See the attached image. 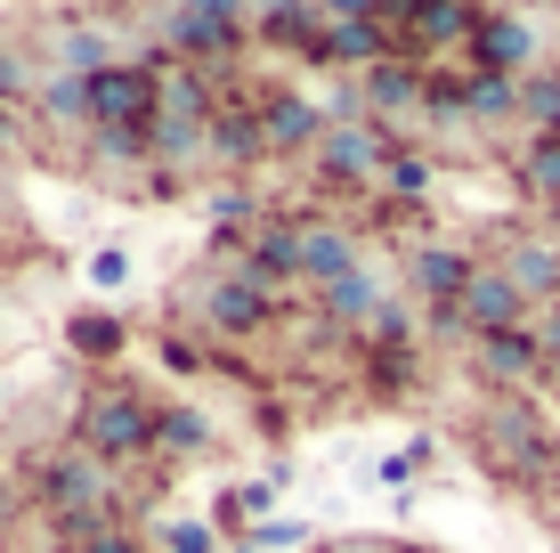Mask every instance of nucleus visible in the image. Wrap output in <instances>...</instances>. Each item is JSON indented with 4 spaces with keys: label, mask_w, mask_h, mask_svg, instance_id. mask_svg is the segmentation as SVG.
<instances>
[{
    "label": "nucleus",
    "mask_w": 560,
    "mask_h": 553,
    "mask_svg": "<svg viewBox=\"0 0 560 553\" xmlns=\"http://www.w3.org/2000/svg\"><path fill=\"white\" fill-rule=\"evenodd\" d=\"M244 538H253V553H293V545L317 538V529L293 521V512H268V521H260V529H244Z\"/></svg>",
    "instance_id": "nucleus-27"
},
{
    "label": "nucleus",
    "mask_w": 560,
    "mask_h": 553,
    "mask_svg": "<svg viewBox=\"0 0 560 553\" xmlns=\"http://www.w3.org/2000/svg\"><path fill=\"white\" fill-rule=\"evenodd\" d=\"M358 106L374 114V123L415 114V106H422V66H415V57H382V66H365V73H358Z\"/></svg>",
    "instance_id": "nucleus-12"
},
{
    "label": "nucleus",
    "mask_w": 560,
    "mask_h": 553,
    "mask_svg": "<svg viewBox=\"0 0 560 553\" xmlns=\"http://www.w3.org/2000/svg\"><path fill=\"white\" fill-rule=\"evenodd\" d=\"M463 114L471 123H504V114H520V82L512 73H463Z\"/></svg>",
    "instance_id": "nucleus-22"
},
{
    "label": "nucleus",
    "mask_w": 560,
    "mask_h": 553,
    "mask_svg": "<svg viewBox=\"0 0 560 553\" xmlns=\"http://www.w3.org/2000/svg\"><path fill=\"white\" fill-rule=\"evenodd\" d=\"M471 277H479V261L463 253V244H422V253H415V293L431 301V310H439V301H463Z\"/></svg>",
    "instance_id": "nucleus-16"
},
{
    "label": "nucleus",
    "mask_w": 560,
    "mask_h": 553,
    "mask_svg": "<svg viewBox=\"0 0 560 553\" xmlns=\"http://www.w3.org/2000/svg\"><path fill=\"white\" fill-rule=\"evenodd\" d=\"M203 448H211V424H203V407H187V399L154 407V464H179V456H203Z\"/></svg>",
    "instance_id": "nucleus-19"
},
{
    "label": "nucleus",
    "mask_w": 560,
    "mask_h": 553,
    "mask_svg": "<svg viewBox=\"0 0 560 553\" xmlns=\"http://www.w3.org/2000/svg\"><path fill=\"white\" fill-rule=\"evenodd\" d=\"M528 57H536V33H528V16H512V9H479V33H471V73H528Z\"/></svg>",
    "instance_id": "nucleus-8"
},
{
    "label": "nucleus",
    "mask_w": 560,
    "mask_h": 553,
    "mask_svg": "<svg viewBox=\"0 0 560 553\" xmlns=\"http://www.w3.org/2000/svg\"><path fill=\"white\" fill-rule=\"evenodd\" d=\"M382 25H407L415 49H455L479 33V0H398Z\"/></svg>",
    "instance_id": "nucleus-9"
},
{
    "label": "nucleus",
    "mask_w": 560,
    "mask_h": 553,
    "mask_svg": "<svg viewBox=\"0 0 560 553\" xmlns=\"http://www.w3.org/2000/svg\"><path fill=\"white\" fill-rule=\"evenodd\" d=\"M147 155H154L147 123H114V130H90V171H98V180H122V171H139Z\"/></svg>",
    "instance_id": "nucleus-20"
},
{
    "label": "nucleus",
    "mask_w": 560,
    "mask_h": 553,
    "mask_svg": "<svg viewBox=\"0 0 560 553\" xmlns=\"http://www.w3.org/2000/svg\"><path fill=\"white\" fill-rule=\"evenodd\" d=\"M163 553H220V538L203 521H163Z\"/></svg>",
    "instance_id": "nucleus-32"
},
{
    "label": "nucleus",
    "mask_w": 560,
    "mask_h": 553,
    "mask_svg": "<svg viewBox=\"0 0 560 553\" xmlns=\"http://www.w3.org/2000/svg\"><path fill=\"white\" fill-rule=\"evenodd\" d=\"M308 9H317L325 25H365V16H382V0H308Z\"/></svg>",
    "instance_id": "nucleus-35"
},
{
    "label": "nucleus",
    "mask_w": 560,
    "mask_h": 553,
    "mask_svg": "<svg viewBox=\"0 0 560 553\" xmlns=\"http://www.w3.org/2000/svg\"><path fill=\"white\" fill-rule=\"evenodd\" d=\"M479 350V375H488V383H528V375H545V342H536V326H512V334H479L471 342Z\"/></svg>",
    "instance_id": "nucleus-14"
},
{
    "label": "nucleus",
    "mask_w": 560,
    "mask_h": 553,
    "mask_svg": "<svg viewBox=\"0 0 560 553\" xmlns=\"http://www.w3.org/2000/svg\"><path fill=\"white\" fill-rule=\"evenodd\" d=\"M203 310H211V334H260L268 318H277V293H260L253 277H236V269H228L220 285H211V301H203Z\"/></svg>",
    "instance_id": "nucleus-13"
},
{
    "label": "nucleus",
    "mask_w": 560,
    "mask_h": 553,
    "mask_svg": "<svg viewBox=\"0 0 560 553\" xmlns=\"http://www.w3.org/2000/svg\"><path fill=\"white\" fill-rule=\"evenodd\" d=\"M520 114L536 130H552L560 123V73H520Z\"/></svg>",
    "instance_id": "nucleus-26"
},
{
    "label": "nucleus",
    "mask_w": 560,
    "mask_h": 553,
    "mask_svg": "<svg viewBox=\"0 0 560 553\" xmlns=\"http://www.w3.org/2000/svg\"><path fill=\"white\" fill-rule=\"evenodd\" d=\"M382 187H390V196H422V187H431V163L422 155H382Z\"/></svg>",
    "instance_id": "nucleus-29"
},
{
    "label": "nucleus",
    "mask_w": 560,
    "mask_h": 553,
    "mask_svg": "<svg viewBox=\"0 0 560 553\" xmlns=\"http://www.w3.org/2000/svg\"><path fill=\"white\" fill-rule=\"evenodd\" d=\"M73 448H90L114 472L154 456V399H139L130 383H98L82 399V415H73Z\"/></svg>",
    "instance_id": "nucleus-1"
},
{
    "label": "nucleus",
    "mask_w": 560,
    "mask_h": 553,
    "mask_svg": "<svg viewBox=\"0 0 560 553\" xmlns=\"http://www.w3.org/2000/svg\"><path fill=\"white\" fill-rule=\"evenodd\" d=\"M552 139H560V123H552Z\"/></svg>",
    "instance_id": "nucleus-39"
},
{
    "label": "nucleus",
    "mask_w": 560,
    "mask_h": 553,
    "mask_svg": "<svg viewBox=\"0 0 560 553\" xmlns=\"http://www.w3.org/2000/svg\"><path fill=\"white\" fill-rule=\"evenodd\" d=\"M479 448H488V464L495 472H536L545 464V431H536V415H528V399H495L488 415H479Z\"/></svg>",
    "instance_id": "nucleus-5"
},
{
    "label": "nucleus",
    "mask_w": 560,
    "mask_h": 553,
    "mask_svg": "<svg viewBox=\"0 0 560 553\" xmlns=\"http://www.w3.org/2000/svg\"><path fill=\"white\" fill-rule=\"evenodd\" d=\"M520 180H528L536 196H560V139H552V130H536V147H528V163H520Z\"/></svg>",
    "instance_id": "nucleus-28"
},
{
    "label": "nucleus",
    "mask_w": 560,
    "mask_h": 553,
    "mask_svg": "<svg viewBox=\"0 0 560 553\" xmlns=\"http://www.w3.org/2000/svg\"><path fill=\"white\" fill-rule=\"evenodd\" d=\"M163 106V57H139V66H106L90 73V130H114V123H154Z\"/></svg>",
    "instance_id": "nucleus-3"
},
{
    "label": "nucleus",
    "mask_w": 560,
    "mask_h": 553,
    "mask_svg": "<svg viewBox=\"0 0 560 553\" xmlns=\"http://www.w3.org/2000/svg\"><path fill=\"white\" fill-rule=\"evenodd\" d=\"M90 285H106V293H122V285H130V253H122V244H106V253L90 261Z\"/></svg>",
    "instance_id": "nucleus-34"
},
{
    "label": "nucleus",
    "mask_w": 560,
    "mask_h": 553,
    "mask_svg": "<svg viewBox=\"0 0 560 553\" xmlns=\"http://www.w3.org/2000/svg\"><path fill=\"white\" fill-rule=\"evenodd\" d=\"M390 57V25L382 16H365V25H325V66H382Z\"/></svg>",
    "instance_id": "nucleus-21"
},
{
    "label": "nucleus",
    "mask_w": 560,
    "mask_h": 553,
    "mask_svg": "<svg viewBox=\"0 0 560 553\" xmlns=\"http://www.w3.org/2000/svg\"><path fill=\"white\" fill-rule=\"evenodd\" d=\"M422 464H431V440H415V448H398V456H382V464H374V481H382V488H407V481H415V472H422Z\"/></svg>",
    "instance_id": "nucleus-30"
},
{
    "label": "nucleus",
    "mask_w": 560,
    "mask_h": 553,
    "mask_svg": "<svg viewBox=\"0 0 560 553\" xmlns=\"http://www.w3.org/2000/svg\"><path fill=\"white\" fill-rule=\"evenodd\" d=\"M66 342H73V350H82V358H122V318H114V310H82V318H73V326H66Z\"/></svg>",
    "instance_id": "nucleus-24"
},
{
    "label": "nucleus",
    "mask_w": 560,
    "mask_h": 553,
    "mask_svg": "<svg viewBox=\"0 0 560 553\" xmlns=\"http://www.w3.org/2000/svg\"><path fill=\"white\" fill-rule=\"evenodd\" d=\"M211 155H220L228 171H253L268 155V130H260V106L253 99H228L220 114H211Z\"/></svg>",
    "instance_id": "nucleus-15"
},
{
    "label": "nucleus",
    "mask_w": 560,
    "mask_h": 553,
    "mask_svg": "<svg viewBox=\"0 0 560 553\" xmlns=\"http://www.w3.org/2000/svg\"><path fill=\"white\" fill-rule=\"evenodd\" d=\"M236 277H253L260 293L301 285V220H260L253 237H244V253H236Z\"/></svg>",
    "instance_id": "nucleus-6"
},
{
    "label": "nucleus",
    "mask_w": 560,
    "mask_h": 553,
    "mask_svg": "<svg viewBox=\"0 0 560 553\" xmlns=\"http://www.w3.org/2000/svg\"><path fill=\"white\" fill-rule=\"evenodd\" d=\"M90 553H147V538H139V529H106Z\"/></svg>",
    "instance_id": "nucleus-37"
},
{
    "label": "nucleus",
    "mask_w": 560,
    "mask_h": 553,
    "mask_svg": "<svg viewBox=\"0 0 560 553\" xmlns=\"http://www.w3.org/2000/svg\"><path fill=\"white\" fill-rule=\"evenodd\" d=\"M260 130H268V147H284V155H317V139L334 123L317 114V99H301V90H260Z\"/></svg>",
    "instance_id": "nucleus-10"
},
{
    "label": "nucleus",
    "mask_w": 560,
    "mask_h": 553,
    "mask_svg": "<svg viewBox=\"0 0 560 553\" xmlns=\"http://www.w3.org/2000/svg\"><path fill=\"white\" fill-rule=\"evenodd\" d=\"M455 310H463V326H471V342H479V334H512V326H528V293H520L504 269H488V261H479V277L463 285Z\"/></svg>",
    "instance_id": "nucleus-7"
},
{
    "label": "nucleus",
    "mask_w": 560,
    "mask_h": 553,
    "mask_svg": "<svg viewBox=\"0 0 560 553\" xmlns=\"http://www.w3.org/2000/svg\"><path fill=\"white\" fill-rule=\"evenodd\" d=\"M382 155H390V139L374 123H334L308 163H317V187H382Z\"/></svg>",
    "instance_id": "nucleus-4"
},
{
    "label": "nucleus",
    "mask_w": 560,
    "mask_h": 553,
    "mask_svg": "<svg viewBox=\"0 0 560 553\" xmlns=\"http://www.w3.org/2000/svg\"><path fill=\"white\" fill-rule=\"evenodd\" d=\"M407 375H415V342L407 350H374V383L382 391H407Z\"/></svg>",
    "instance_id": "nucleus-33"
},
{
    "label": "nucleus",
    "mask_w": 560,
    "mask_h": 553,
    "mask_svg": "<svg viewBox=\"0 0 560 553\" xmlns=\"http://www.w3.org/2000/svg\"><path fill=\"white\" fill-rule=\"evenodd\" d=\"M25 90H42V82H33V66H25V49L0 42V106H16Z\"/></svg>",
    "instance_id": "nucleus-31"
},
{
    "label": "nucleus",
    "mask_w": 560,
    "mask_h": 553,
    "mask_svg": "<svg viewBox=\"0 0 560 553\" xmlns=\"http://www.w3.org/2000/svg\"><path fill=\"white\" fill-rule=\"evenodd\" d=\"M179 9H203V16H220V25H253V9H244V0H179Z\"/></svg>",
    "instance_id": "nucleus-36"
},
{
    "label": "nucleus",
    "mask_w": 560,
    "mask_h": 553,
    "mask_svg": "<svg viewBox=\"0 0 560 553\" xmlns=\"http://www.w3.org/2000/svg\"><path fill=\"white\" fill-rule=\"evenodd\" d=\"M374 318H382V285H374V269H358V277H341V285H325V293H317V326H374Z\"/></svg>",
    "instance_id": "nucleus-17"
},
{
    "label": "nucleus",
    "mask_w": 560,
    "mask_h": 553,
    "mask_svg": "<svg viewBox=\"0 0 560 553\" xmlns=\"http://www.w3.org/2000/svg\"><path fill=\"white\" fill-rule=\"evenodd\" d=\"M495 269H504L528 301H560V244H545V237H520Z\"/></svg>",
    "instance_id": "nucleus-18"
},
{
    "label": "nucleus",
    "mask_w": 560,
    "mask_h": 553,
    "mask_svg": "<svg viewBox=\"0 0 560 553\" xmlns=\"http://www.w3.org/2000/svg\"><path fill=\"white\" fill-rule=\"evenodd\" d=\"M33 497H42V512H114L122 521V472L98 464L90 448H57L33 464Z\"/></svg>",
    "instance_id": "nucleus-2"
},
{
    "label": "nucleus",
    "mask_w": 560,
    "mask_h": 553,
    "mask_svg": "<svg viewBox=\"0 0 560 553\" xmlns=\"http://www.w3.org/2000/svg\"><path fill=\"white\" fill-rule=\"evenodd\" d=\"M536 342H545V367H560V301L545 310V326H536Z\"/></svg>",
    "instance_id": "nucleus-38"
},
{
    "label": "nucleus",
    "mask_w": 560,
    "mask_h": 553,
    "mask_svg": "<svg viewBox=\"0 0 560 553\" xmlns=\"http://www.w3.org/2000/svg\"><path fill=\"white\" fill-rule=\"evenodd\" d=\"M33 106H42L49 123H82V130H90V73H42Z\"/></svg>",
    "instance_id": "nucleus-23"
},
{
    "label": "nucleus",
    "mask_w": 560,
    "mask_h": 553,
    "mask_svg": "<svg viewBox=\"0 0 560 553\" xmlns=\"http://www.w3.org/2000/svg\"><path fill=\"white\" fill-rule=\"evenodd\" d=\"M211 220H220V244H236V237H253L260 228V196L244 180H228L220 196H211Z\"/></svg>",
    "instance_id": "nucleus-25"
},
{
    "label": "nucleus",
    "mask_w": 560,
    "mask_h": 553,
    "mask_svg": "<svg viewBox=\"0 0 560 553\" xmlns=\"http://www.w3.org/2000/svg\"><path fill=\"white\" fill-rule=\"evenodd\" d=\"M365 261H358V237L341 220H301V285H341V277H358Z\"/></svg>",
    "instance_id": "nucleus-11"
}]
</instances>
